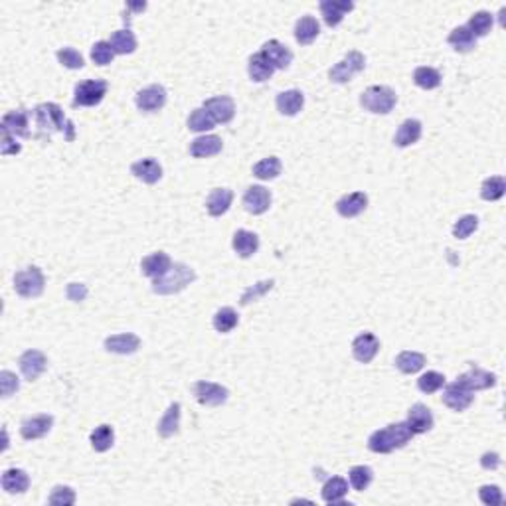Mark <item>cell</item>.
I'll list each match as a JSON object with an SVG mask.
<instances>
[{
	"label": "cell",
	"mask_w": 506,
	"mask_h": 506,
	"mask_svg": "<svg viewBox=\"0 0 506 506\" xmlns=\"http://www.w3.org/2000/svg\"><path fill=\"white\" fill-rule=\"evenodd\" d=\"M135 103L140 111L145 113H154L164 107L166 103V89L162 85H149L145 89H140L135 97Z\"/></svg>",
	"instance_id": "12"
},
{
	"label": "cell",
	"mask_w": 506,
	"mask_h": 506,
	"mask_svg": "<svg viewBox=\"0 0 506 506\" xmlns=\"http://www.w3.org/2000/svg\"><path fill=\"white\" fill-rule=\"evenodd\" d=\"M58 62L64 66V68H68V69H81L83 66H85V59H83V56H81L80 52L78 50H73V48H62V50H58Z\"/></svg>",
	"instance_id": "50"
},
{
	"label": "cell",
	"mask_w": 506,
	"mask_h": 506,
	"mask_svg": "<svg viewBox=\"0 0 506 506\" xmlns=\"http://www.w3.org/2000/svg\"><path fill=\"white\" fill-rule=\"evenodd\" d=\"M366 208H368V196L364 194V192H352V194H346L336 202V212H338L342 218L348 219L360 216Z\"/></svg>",
	"instance_id": "22"
},
{
	"label": "cell",
	"mask_w": 506,
	"mask_h": 506,
	"mask_svg": "<svg viewBox=\"0 0 506 506\" xmlns=\"http://www.w3.org/2000/svg\"><path fill=\"white\" fill-rule=\"evenodd\" d=\"M22 150V145L16 143V137H12L10 133L2 131V138H0V152L6 157V154H18Z\"/></svg>",
	"instance_id": "54"
},
{
	"label": "cell",
	"mask_w": 506,
	"mask_h": 506,
	"mask_svg": "<svg viewBox=\"0 0 506 506\" xmlns=\"http://www.w3.org/2000/svg\"><path fill=\"white\" fill-rule=\"evenodd\" d=\"M196 279V273L192 267L185 263H173L171 271L166 275L159 277L152 281V291L157 295H174L180 293Z\"/></svg>",
	"instance_id": "3"
},
{
	"label": "cell",
	"mask_w": 506,
	"mask_h": 506,
	"mask_svg": "<svg viewBox=\"0 0 506 506\" xmlns=\"http://www.w3.org/2000/svg\"><path fill=\"white\" fill-rule=\"evenodd\" d=\"M443 386H445V376L441 372H435V370H429V372H426L424 376H419V380H417V388L424 393H435Z\"/></svg>",
	"instance_id": "46"
},
{
	"label": "cell",
	"mask_w": 506,
	"mask_h": 506,
	"mask_svg": "<svg viewBox=\"0 0 506 506\" xmlns=\"http://www.w3.org/2000/svg\"><path fill=\"white\" fill-rule=\"evenodd\" d=\"M414 81L417 87L421 89H435L441 85V73L435 68L421 66L414 71Z\"/></svg>",
	"instance_id": "43"
},
{
	"label": "cell",
	"mask_w": 506,
	"mask_h": 506,
	"mask_svg": "<svg viewBox=\"0 0 506 506\" xmlns=\"http://www.w3.org/2000/svg\"><path fill=\"white\" fill-rule=\"evenodd\" d=\"M398 103V95L388 85H370L360 95V105L374 115H388Z\"/></svg>",
	"instance_id": "4"
},
{
	"label": "cell",
	"mask_w": 506,
	"mask_h": 506,
	"mask_svg": "<svg viewBox=\"0 0 506 506\" xmlns=\"http://www.w3.org/2000/svg\"><path fill=\"white\" fill-rule=\"evenodd\" d=\"M138 348H140V338L133 333L113 334V336L105 338V350L113 352V354L127 356V354H135Z\"/></svg>",
	"instance_id": "21"
},
{
	"label": "cell",
	"mask_w": 506,
	"mask_h": 506,
	"mask_svg": "<svg viewBox=\"0 0 506 506\" xmlns=\"http://www.w3.org/2000/svg\"><path fill=\"white\" fill-rule=\"evenodd\" d=\"M481 465H483V469H486V471H495V469H498L500 467V455L498 453H484L483 457H481Z\"/></svg>",
	"instance_id": "56"
},
{
	"label": "cell",
	"mask_w": 506,
	"mask_h": 506,
	"mask_svg": "<svg viewBox=\"0 0 506 506\" xmlns=\"http://www.w3.org/2000/svg\"><path fill=\"white\" fill-rule=\"evenodd\" d=\"M350 10H354V2H350V0H322L321 2L322 18L331 28L342 22Z\"/></svg>",
	"instance_id": "17"
},
{
	"label": "cell",
	"mask_w": 506,
	"mask_h": 506,
	"mask_svg": "<svg viewBox=\"0 0 506 506\" xmlns=\"http://www.w3.org/2000/svg\"><path fill=\"white\" fill-rule=\"evenodd\" d=\"M194 396L202 405H210V407H218L224 405L230 398L228 388L219 386L216 382H208V380H200L194 384Z\"/></svg>",
	"instance_id": "8"
},
{
	"label": "cell",
	"mask_w": 506,
	"mask_h": 506,
	"mask_svg": "<svg viewBox=\"0 0 506 506\" xmlns=\"http://www.w3.org/2000/svg\"><path fill=\"white\" fill-rule=\"evenodd\" d=\"M405 424L414 431V435H419V433L431 431L435 419H433V414H431V410H429L427 405H424V403H414V405L410 407V412H407Z\"/></svg>",
	"instance_id": "15"
},
{
	"label": "cell",
	"mask_w": 506,
	"mask_h": 506,
	"mask_svg": "<svg viewBox=\"0 0 506 506\" xmlns=\"http://www.w3.org/2000/svg\"><path fill=\"white\" fill-rule=\"evenodd\" d=\"M479 498L481 503L486 506H500L505 503V496H503V491L496 486V484H484L479 489Z\"/></svg>",
	"instance_id": "52"
},
{
	"label": "cell",
	"mask_w": 506,
	"mask_h": 506,
	"mask_svg": "<svg viewBox=\"0 0 506 506\" xmlns=\"http://www.w3.org/2000/svg\"><path fill=\"white\" fill-rule=\"evenodd\" d=\"M52 426H54V417H52V415H34V417L24 419L22 426H20V435H22L26 441L42 439L46 438L48 433L52 431Z\"/></svg>",
	"instance_id": "13"
},
{
	"label": "cell",
	"mask_w": 506,
	"mask_h": 506,
	"mask_svg": "<svg viewBox=\"0 0 506 506\" xmlns=\"http://www.w3.org/2000/svg\"><path fill=\"white\" fill-rule=\"evenodd\" d=\"M66 295H68L69 301H73V303H81V301H85V297H87V287H85V285H81V283H69Z\"/></svg>",
	"instance_id": "55"
},
{
	"label": "cell",
	"mask_w": 506,
	"mask_h": 506,
	"mask_svg": "<svg viewBox=\"0 0 506 506\" xmlns=\"http://www.w3.org/2000/svg\"><path fill=\"white\" fill-rule=\"evenodd\" d=\"M506 192L505 176H491L486 178L481 186V198L486 202H496L500 200Z\"/></svg>",
	"instance_id": "41"
},
{
	"label": "cell",
	"mask_w": 506,
	"mask_h": 506,
	"mask_svg": "<svg viewBox=\"0 0 506 506\" xmlns=\"http://www.w3.org/2000/svg\"><path fill=\"white\" fill-rule=\"evenodd\" d=\"M421 133H424V127L417 119H405L398 129L393 143H396V147H402V149L403 147H412L421 138Z\"/></svg>",
	"instance_id": "30"
},
{
	"label": "cell",
	"mask_w": 506,
	"mask_h": 506,
	"mask_svg": "<svg viewBox=\"0 0 506 506\" xmlns=\"http://www.w3.org/2000/svg\"><path fill=\"white\" fill-rule=\"evenodd\" d=\"M202 107L206 109L208 115L214 119V123H222V125L230 123L236 115V103L228 95H218V97L206 99Z\"/></svg>",
	"instance_id": "10"
},
{
	"label": "cell",
	"mask_w": 506,
	"mask_h": 506,
	"mask_svg": "<svg viewBox=\"0 0 506 506\" xmlns=\"http://www.w3.org/2000/svg\"><path fill=\"white\" fill-rule=\"evenodd\" d=\"M271 200H273V196L271 192L261 185H255V186H250L247 190H245V194H243V206L245 210L253 214V216H261L265 214L269 206H271Z\"/></svg>",
	"instance_id": "9"
},
{
	"label": "cell",
	"mask_w": 506,
	"mask_h": 506,
	"mask_svg": "<svg viewBox=\"0 0 506 506\" xmlns=\"http://www.w3.org/2000/svg\"><path fill=\"white\" fill-rule=\"evenodd\" d=\"M426 366V356L415 350H403L396 356V368L403 374H415Z\"/></svg>",
	"instance_id": "36"
},
{
	"label": "cell",
	"mask_w": 506,
	"mask_h": 506,
	"mask_svg": "<svg viewBox=\"0 0 506 506\" xmlns=\"http://www.w3.org/2000/svg\"><path fill=\"white\" fill-rule=\"evenodd\" d=\"M457 382H461L463 386H467L471 391H479V390H489V388H495L496 386V376L493 372L483 368H477L472 366L469 372L461 374Z\"/></svg>",
	"instance_id": "18"
},
{
	"label": "cell",
	"mask_w": 506,
	"mask_h": 506,
	"mask_svg": "<svg viewBox=\"0 0 506 506\" xmlns=\"http://www.w3.org/2000/svg\"><path fill=\"white\" fill-rule=\"evenodd\" d=\"M36 125L42 133H48V135L54 131H59V133H64L66 140L75 138V127L69 119H66L62 107L56 103H42L36 107Z\"/></svg>",
	"instance_id": "2"
},
{
	"label": "cell",
	"mask_w": 506,
	"mask_h": 506,
	"mask_svg": "<svg viewBox=\"0 0 506 506\" xmlns=\"http://www.w3.org/2000/svg\"><path fill=\"white\" fill-rule=\"evenodd\" d=\"M477 228H479V218H477L475 214H467V216H463V218L455 222L453 236H455L457 240H467L472 231H477Z\"/></svg>",
	"instance_id": "49"
},
{
	"label": "cell",
	"mask_w": 506,
	"mask_h": 506,
	"mask_svg": "<svg viewBox=\"0 0 506 506\" xmlns=\"http://www.w3.org/2000/svg\"><path fill=\"white\" fill-rule=\"evenodd\" d=\"M493 24H495V16H493L491 12L479 10L475 12L471 18H469L467 28L471 30V34L475 36V38H483V36H486L491 32Z\"/></svg>",
	"instance_id": "38"
},
{
	"label": "cell",
	"mask_w": 506,
	"mask_h": 506,
	"mask_svg": "<svg viewBox=\"0 0 506 506\" xmlns=\"http://www.w3.org/2000/svg\"><path fill=\"white\" fill-rule=\"evenodd\" d=\"M214 119L208 115V111L204 107L200 109H194L190 117H188V129L194 131V133H206V131H212L214 129Z\"/></svg>",
	"instance_id": "45"
},
{
	"label": "cell",
	"mask_w": 506,
	"mask_h": 506,
	"mask_svg": "<svg viewBox=\"0 0 506 506\" xmlns=\"http://www.w3.org/2000/svg\"><path fill=\"white\" fill-rule=\"evenodd\" d=\"M44 287H46V277L42 273V269L36 265L26 267L14 275V291L24 299L40 297L44 293Z\"/></svg>",
	"instance_id": "5"
},
{
	"label": "cell",
	"mask_w": 506,
	"mask_h": 506,
	"mask_svg": "<svg viewBox=\"0 0 506 506\" xmlns=\"http://www.w3.org/2000/svg\"><path fill=\"white\" fill-rule=\"evenodd\" d=\"M261 54L271 62V66L275 69H287L291 66V62H293V52L285 44H281L279 40L265 42Z\"/></svg>",
	"instance_id": "23"
},
{
	"label": "cell",
	"mask_w": 506,
	"mask_h": 506,
	"mask_svg": "<svg viewBox=\"0 0 506 506\" xmlns=\"http://www.w3.org/2000/svg\"><path fill=\"white\" fill-rule=\"evenodd\" d=\"M214 328L218 331V333L226 334V333H231L236 326H238V322H240V317H238V312L233 311L231 307H222L219 311H216L214 315Z\"/></svg>",
	"instance_id": "42"
},
{
	"label": "cell",
	"mask_w": 506,
	"mask_h": 506,
	"mask_svg": "<svg viewBox=\"0 0 506 506\" xmlns=\"http://www.w3.org/2000/svg\"><path fill=\"white\" fill-rule=\"evenodd\" d=\"M348 495V481L342 477H331L322 486V500L326 505H345V496Z\"/></svg>",
	"instance_id": "32"
},
{
	"label": "cell",
	"mask_w": 506,
	"mask_h": 506,
	"mask_svg": "<svg viewBox=\"0 0 506 506\" xmlns=\"http://www.w3.org/2000/svg\"><path fill=\"white\" fill-rule=\"evenodd\" d=\"M20 388V380L10 370H2L0 372V393L2 398H10L12 393H16Z\"/></svg>",
	"instance_id": "53"
},
{
	"label": "cell",
	"mask_w": 506,
	"mask_h": 506,
	"mask_svg": "<svg viewBox=\"0 0 506 506\" xmlns=\"http://www.w3.org/2000/svg\"><path fill=\"white\" fill-rule=\"evenodd\" d=\"M107 89H109V85L105 80L80 81L73 89V105L75 107H95L103 101Z\"/></svg>",
	"instance_id": "6"
},
{
	"label": "cell",
	"mask_w": 506,
	"mask_h": 506,
	"mask_svg": "<svg viewBox=\"0 0 506 506\" xmlns=\"http://www.w3.org/2000/svg\"><path fill=\"white\" fill-rule=\"evenodd\" d=\"M115 58V52H113V48L109 42H95L92 48V59L97 64V66H109L111 62Z\"/></svg>",
	"instance_id": "51"
},
{
	"label": "cell",
	"mask_w": 506,
	"mask_h": 506,
	"mask_svg": "<svg viewBox=\"0 0 506 506\" xmlns=\"http://www.w3.org/2000/svg\"><path fill=\"white\" fill-rule=\"evenodd\" d=\"M127 8H131V10H137V12H143L147 8V2H131V4H127Z\"/></svg>",
	"instance_id": "57"
},
{
	"label": "cell",
	"mask_w": 506,
	"mask_h": 506,
	"mask_svg": "<svg viewBox=\"0 0 506 506\" xmlns=\"http://www.w3.org/2000/svg\"><path fill=\"white\" fill-rule=\"evenodd\" d=\"M364 68H366L364 54H360L358 50H352V52H348L338 64H334L331 71H328V78H331V81H334V83H346V81L352 80V78H354L356 73H360Z\"/></svg>",
	"instance_id": "7"
},
{
	"label": "cell",
	"mask_w": 506,
	"mask_h": 506,
	"mask_svg": "<svg viewBox=\"0 0 506 506\" xmlns=\"http://www.w3.org/2000/svg\"><path fill=\"white\" fill-rule=\"evenodd\" d=\"M449 46H453L455 52H461V54H467V52H471L477 48V38L471 34V30L467 28V26H459V28H455L447 38Z\"/></svg>",
	"instance_id": "35"
},
{
	"label": "cell",
	"mask_w": 506,
	"mask_h": 506,
	"mask_svg": "<svg viewBox=\"0 0 506 506\" xmlns=\"http://www.w3.org/2000/svg\"><path fill=\"white\" fill-rule=\"evenodd\" d=\"M472 400H475L472 391L467 386H463L461 382L449 384L443 391V403L453 412H465L472 403Z\"/></svg>",
	"instance_id": "11"
},
{
	"label": "cell",
	"mask_w": 506,
	"mask_h": 506,
	"mask_svg": "<svg viewBox=\"0 0 506 506\" xmlns=\"http://www.w3.org/2000/svg\"><path fill=\"white\" fill-rule=\"evenodd\" d=\"M380 350V340L372 333L358 334L352 342V356L362 364H370Z\"/></svg>",
	"instance_id": "16"
},
{
	"label": "cell",
	"mask_w": 506,
	"mask_h": 506,
	"mask_svg": "<svg viewBox=\"0 0 506 506\" xmlns=\"http://www.w3.org/2000/svg\"><path fill=\"white\" fill-rule=\"evenodd\" d=\"M277 111L281 115L295 117L303 109L305 105V95L299 89H287V92H281L277 95Z\"/></svg>",
	"instance_id": "27"
},
{
	"label": "cell",
	"mask_w": 506,
	"mask_h": 506,
	"mask_svg": "<svg viewBox=\"0 0 506 506\" xmlns=\"http://www.w3.org/2000/svg\"><path fill=\"white\" fill-rule=\"evenodd\" d=\"M18 364H20V372L24 378L34 382L46 372L48 358L40 350H26L18 360Z\"/></svg>",
	"instance_id": "14"
},
{
	"label": "cell",
	"mask_w": 506,
	"mask_h": 506,
	"mask_svg": "<svg viewBox=\"0 0 506 506\" xmlns=\"http://www.w3.org/2000/svg\"><path fill=\"white\" fill-rule=\"evenodd\" d=\"M173 267V259L168 257V253L157 252L147 255L143 261H140V271L143 275L150 277V279H159V277L166 275Z\"/></svg>",
	"instance_id": "20"
},
{
	"label": "cell",
	"mask_w": 506,
	"mask_h": 506,
	"mask_svg": "<svg viewBox=\"0 0 506 506\" xmlns=\"http://www.w3.org/2000/svg\"><path fill=\"white\" fill-rule=\"evenodd\" d=\"M231 247L240 257L247 259V257H252L253 253H257V250H259V238L250 230H238L233 233Z\"/></svg>",
	"instance_id": "29"
},
{
	"label": "cell",
	"mask_w": 506,
	"mask_h": 506,
	"mask_svg": "<svg viewBox=\"0 0 506 506\" xmlns=\"http://www.w3.org/2000/svg\"><path fill=\"white\" fill-rule=\"evenodd\" d=\"M109 44L113 48V52L119 56H127V54H133L137 50V38L131 30H117L111 36Z\"/></svg>",
	"instance_id": "37"
},
{
	"label": "cell",
	"mask_w": 506,
	"mask_h": 506,
	"mask_svg": "<svg viewBox=\"0 0 506 506\" xmlns=\"http://www.w3.org/2000/svg\"><path fill=\"white\" fill-rule=\"evenodd\" d=\"M281 161L277 157H267L263 161H259L253 166V176L259 180H275L281 174Z\"/></svg>",
	"instance_id": "40"
},
{
	"label": "cell",
	"mask_w": 506,
	"mask_h": 506,
	"mask_svg": "<svg viewBox=\"0 0 506 506\" xmlns=\"http://www.w3.org/2000/svg\"><path fill=\"white\" fill-rule=\"evenodd\" d=\"M247 73L252 81H257V83H263V81L271 80V75L275 73V68L271 66V62L265 58L261 52L253 54L250 58V64H247Z\"/></svg>",
	"instance_id": "33"
},
{
	"label": "cell",
	"mask_w": 506,
	"mask_h": 506,
	"mask_svg": "<svg viewBox=\"0 0 506 506\" xmlns=\"http://www.w3.org/2000/svg\"><path fill=\"white\" fill-rule=\"evenodd\" d=\"M2 438H4V443H2V451H6V449H8V433H6V429L2 431Z\"/></svg>",
	"instance_id": "58"
},
{
	"label": "cell",
	"mask_w": 506,
	"mask_h": 506,
	"mask_svg": "<svg viewBox=\"0 0 506 506\" xmlns=\"http://www.w3.org/2000/svg\"><path fill=\"white\" fill-rule=\"evenodd\" d=\"M178 427H180V403L174 402L168 405L166 414L162 415V419L159 421L157 431H159L161 438L168 439L178 433Z\"/></svg>",
	"instance_id": "34"
},
{
	"label": "cell",
	"mask_w": 506,
	"mask_h": 506,
	"mask_svg": "<svg viewBox=\"0 0 506 506\" xmlns=\"http://www.w3.org/2000/svg\"><path fill=\"white\" fill-rule=\"evenodd\" d=\"M412 438H414V431L410 429L405 421H400V424H391L384 429L374 431L368 439V447L374 453L386 455V453H391L396 449L405 447L412 441Z\"/></svg>",
	"instance_id": "1"
},
{
	"label": "cell",
	"mask_w": 506,
	"mask_h": 506,
	"mask_svg": "<svg viewBox=\"0 0 506 506\" xmlns=\"http://www.w3.org/2000/svg\"><path fill=\"white\" fill-rule=\"evenodd\" d=\"M222 138L216 135H202V137H196L190 143V154L194 159H210V157H216L222 152Z\"/></svg>",
	"instance_id": "24"
},
{
	"label": "cell",
	"mask_w": 506,
	"mask_h": 506,
	"mask_svg": "<svg viewBox=\"0 0 506 506\" xmlns=\"http://www.w3.org/2000/svg\"><path fill=\"white\" fill-rule=\"evenodd\" d=\"M231 202H233V192L230 188H214L206 200L208 214L214 218H219L230 210Z\"/></svg>",
	"instance_id": "26"
},
{
	"label": "cell",
	"mask_w": 506,
	"mask_h": 506,
	"mask_svg": "<svg viewBox=\"0 0 506 506\" xmlns=\"http://www.w3.org/2000/svg\"><path fill=\"white\" fill-rule=\"evenodd\" d=\"M131 174L145 185H157L162 178V166L154 159H143L131 164Z\"/></svg>",
	"instance_id": "25"
},
{
	"label": "cell",
	"mask_w": 506,
	"mask_h": 506,
	"mask_svg": "<svg viewBox=\"0 0 506 506\" xmlns=\"http://www.w3.org/2000/svg\"><path fill=\"white\" fill-rule=\"evenodd\" d=\"M321 34V24L315 16H303L295 24V40L301 46H309Z\"/></svg>",
	"instance_id": "28"
},
{
	"label": "cell",
	"mask_w": 506,
	"mask_h": 506,
	"mask_svg": "<svg viewBox=\"0 0 506 506\" xmlns=\"http://www.w3.org/2000/svg\"><path fill=\"white\" fill-rule=\"evenodd\" d=\"M30 115L28 111L18 109V111H10L2 117V123H0V131H6L10 133L12 137H30Z\"/></svg>",
	"instance_id": "19"
},
{
	"label": "cell",
	"mask_w": 506,
	"mask_h": 506,
	"mask_svg": "<svg viewBox=\"0 0 506 506\" xmlns=\"http://www.w3.org/2000/svg\"><path fill=\"white\" fill-rule=\"evenodd\" d=\"M372 479H374V472L366 465H356L348 472V481H350L354 491H366L372 483Z\"/></svg>",
	"instance_id": "44"
},
{
	"label": "cell",
	"mask_w": 506,
	"mask_h": 506,
	"mask_svg": "<svg viewBox=\"0 0 506 506\" xmlns=\"http://www.w3.org/2000/svg\"><path fill=\"white\" fill-rule=\"evenodd\" d=\"M273 285H275V281H273V279H265V281L255 283V285H252V287H247L245 291H243L240 303H242L243 307H245V305H250V303H253V301H259L261 297H263V295H267V293L273 289Z\"/></svg>",
	"instance_id": "48"
},
{
	"label": "cell",
	"mask_w": 506,
	"mask_h": 506,
	"mask_svg": "<svg viewBox=\"0 0 506 506\" xmlns=\"http://www.w3.org/2000/svg\"><path fill=\"white\" fill-rule=\"evenodd\" d=\"M30 486V477L22 469H8L2 475V489L8 495H22Z\"/></svg>",
	"instance_id": "31"
},
{
	"label": "cell",
	"mask_w": 506,
	"mask_h": 506,
	"mask_svg": "<svg viewBox=\"0 0 506 506\" xmlns=\"http://www.w3.org/2000/svg\"><path fill=\"white\" fill-rule=\"evenodd\" d=\"M75 491L71 486H66V484H58L52 489V493L48 496V505L54 506H71L75 505Z\"/></svg>",
	"instance_id": "47"
},
{
	"label": "cell",
	"mask_w": 506,
	"mask_h": 506,
	"mask_svg": "<svg viewBox=\"0 0 506 506\" xmlns=\"http://www.w3.org/2000/svg\"><path fill=\"white\" fill-rule=\"evenodd\" d=\"M115 443V431L111 426H99L92 431V447L97 453H105Z\"/></svg>",
	"instance_id": "39"
}]
</instances>
